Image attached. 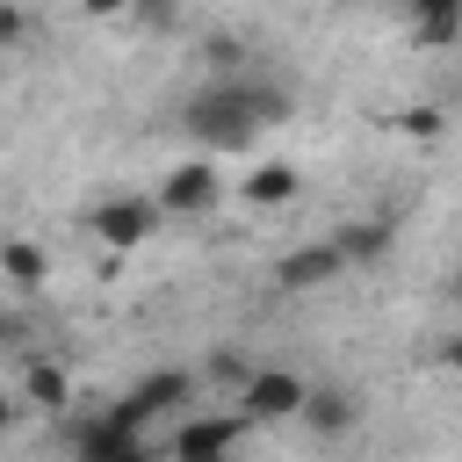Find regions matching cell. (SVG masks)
Instances as JSON below:
<instances>
[{
    "mask_svg": "<svg viewBox=\"0 0 462 462\" xmlns=\"http://www.w3.org/2000/svg\"><path fill=\"white\" fill-rule=\"evenodd\" d=\"M29 404H43V411H65L72 404V383H65L58 361H29Z\"/></svg>",
    "mask_w": 462,
    "mask_h": 462,
    "instance_id": "4fadbf2b",
    "label": "cell"
},
{
    "mask_svg": "<svg viewBox=\"0 0 462 462\" xmlns=\"http://www.w3.org/2000/svg\"><path fill=\"white\" fill-rule=\"evenodd\" d=\"M0 282L14 289H43V253L29 238H0Z\"/></svg>",
    "mask_w": 462,
    "mask_h": 462,
    "instance_id": "8fae6325",
    "label": "cell"
},
{
    "mask_svg": "<svg viewBox=\"0 0 462 462\" xmlns=\"http://www.w3.org/2000/svg\"><path fill=\"white\" fill-rule=\"evenodd\" d=\"M79 7H87L94 22H108V14H130V0H79Z\"/></svg>",
    "mask_w": 462,
    "mask_h": 462,
    "instance_id": "9a60e30c",
    "label": "cell"
},
{
    "mask_svg": "<svg viewBox=\"0 0 462 462\" xmlns=\"http://www.w3.org/2000/svg\"><path fill=\"white\" fill-rule=\"evenodd\" d=\"M296 419H303L310 433H346V426H354V397H346V390H310Z\"/></svg>",
    "mask_w": 462,
    "mask_h": 462,
    "instance_id": "9c48e42d",
    "label": "cell"
},
{
    "mask_svg": "<svg viewBox=\"0 0 462 462\" xmlns=\"http://www.w3.org/2000/svg\"><path fill=\"white\" fill-rule=\"evenodd\" d=\"M332 245H339L346 260H383V253H390V224H383V217H368V224H346Z\"/></svg>",
    "mask_w": 462,
    "mask_h": 462,
    "instance_id": "7c38bea8",
    "label": "cell"
},
{
    "mask_svg": "<svg viewBox=\"0 0 462 462\" xmlns=\"http://www.w3.org/2000/svg\"><path fill=\"white\" fill-rule=\"evenodd\" d=\"M419 43H462V0H411Z\"/></svg>",
    "mask_w": 462,
    "mask_h": 462,
    "instance_id": "ba28073f",
    "label": "cell"
},
{
    "mask_svg": "<svg viewBox=\"0 0 462 462\" xmlns=\"http://www.w3.org/2000/svg\"><path fill=\"white\" fill-rule=\"evenodd\" d=\"M72 462H152V448H144L137 433L108 426V419H87L79 440H72Z\"/></svg>",
    "mask_w": 462,
    "mask_h": 462,
    "instance_id": "5b68a950",
    "label": "cell"
},
{
    "mask_svg": "<svg viewBox=\"0 0 462 462\" xmlns=\"http://www.w3.org/2000/svg\"><path fill=\"white\" fill-rule=\"evenodd\" d=\"M448 289H455V296H462V274H455V282H448Z\"/></svg>",
    "mask_w": 462,
    "mask_h": 462,
    "instance_id": "ffe728a7",
    "label": "cell"
},
{
    "mask_svg": "<svg viewBox=\"0 0 462 462\" xmlns=\"http://www.w3.org/2000/svg\"><path fill=\"white\" fill-rule=\"evenodd\" d=\"M159 202H137V195H123V202H101L94 209V238L101 245H116V253H130V245H144L152 231H159Z\"/></svg>",
    "mask_w": 462,
    "mask_h": 462,
    "instance_id": "3957f363",
    "label": "cell"
},
{
    "mask_svg": "<svg viewBox=\"0 0 462 462\" xmlns=\"http://www.w3.org/2000/svg\"><path fill=\"white\" fill-rule=\"evenodd\" d=\"M245 202H260V209H274V202H296V166H282V159L253 166V173H245Z\"/></svg>",
    "mask_w": 462,
    "mask_h": 462,
    "instance_id": "30bf717a",
    "label": "cell"
},
{
    "mask_svg": "<svg viewBox=\"0 0 462 462\" xmlns=\"http://www.w3.org/2000/svg\"><path fill=\"white\" fill-rule=\"evenodd\" d=\"M404 130H411V137H440V108H426V101L404 108Z\"/></svg>",
    "mask_w": 462,
    "mask_h": 462,
    "instance_id": "5bb4252c",
    "label": "cell"
},
{
    "mask_svg": "<svg viewBox=\"0 0 462 462\" xmlns=\"http://www.w3.org/2000/svg\"><path fill=\"white\" fill-rule=\"evenodd\" d=\"M209 202H217V166H209V159L173 166V173H166V188H159V209H173V217H202Z\"/></svg>",
    "mask_w": 462,
    "mask_h": 462,
    "instance_id": "277c9868",
    "label": "cell"
},
{
    "mask_svg": "<svg viewBox=\"0 0 462 462\" xmlns=\"http://www.w3.org/2000/svg\"><path fill=\"white\" fill-rule=\"evenodd\" d=\"M7 36H22V22H14V14H0V43H7Z\"/></svg>",
    "mask_w": 462,
    "mask_h": 462,
    "instance_id": "d6986e66",
    "label": "cell"
},
{
    "mask_svg": "<svg viewBox=\"0 0 462 462\" xmlns=\"http://www.w3.org/2000/svg\"><path fill=\"white\" fill-rule=\"evenodd\" d=\"M137 14L144 22H173V0H137Z\"/></svg>",
    "mask_w": 462,
    "mask_h": 462,
    "instance_id": "e0dca14e",
    "label": "cell"
},
{
    "mask_svg": "<svg viewBox=\"0 0 462 462\" xmlns=\"http://www.w3.org/2000/svg\"><path fill=\"white\" fill-rule=\"evenodd\" d=\"M202 144H245L253 130H267V123H289V87H267V79H217V87H202L195 101H188V116H180Z\"/></svg>",
    "mask_w": 462,
    "mask_h": 462,
    "instance_id": "6da1fadb",
    "label": "cell"
},
{
    "mask_svg": "<svg viewBox=\"0 0 462 462\" xmlns=\"http://www.w3.org/2000/svg\"><path fill=\"white\" fill-rule=\"evenodd\" d=\"M238 426H245V411H238V419H188V426L173 433V462H195V455H231V448H238Z\"/></svg>",
    "mask_w": 462,
    "mask_h": 462,
    "instance_id": "52a82bcc",
    "label": "cell"
},
{
    "mask_svg": "<svg viewBox=\"0 0 462 462\" xmlns=\"http://www.w3.org/2000/svg\"><path fill=\"white\" fill-rule=\"evenodd\" d=\"M339 267H346V253L325 238V245H296V253L274 267V282H282V289H318V282H332Z\"/></svg>",
    "mask_w": 462,
    "mask_h": 462,
    "instance_id": "8992f818",
    "label": "cell"
},
{
    "mask_svg": "<svg viewBox=\"0 0 462 462\" xmlns=\"http://www.w3.org/2000/svg\"><path fill=\"white\" fill-rule=\"evenodd\" d=\"M303 397H310V383H303V375H289V368H253V383L238 390L245 419H296V411H303Z\"/></svg>",
    "mask_w": 462,
    "mask_h": 462,
    "instance_id": "7a4b0ae2",
    "label": "cell"
},
{
    "mask_svg": "<svg viewBox=\"0 0 462 462\" xmlns=\"http://www.w3.org/2000/svg\"><path fill=\"white\" fill-rule=\"evenodd\" d=\"M7 426H14V397L0 390V433H7Z\"/></svg>",
    "mask_w": 462,
    "mask_h": 462,
    "instance_id": "ac0fdd59",
    "label": "cell"
},
{
    "mask_svg": "<svg viewBox=\"0 0 462 462\" xmlns=\"http://www.w3.org/2000/svg\"><path fill=\"white\" fill-rule=\"evenodd\" d=\"M440 368H448V375H462V332H455V339H440Z\"/></svg>",
    "mask_w": 462,
    "mask_h": 462,
    "instance_id": "2e32d148",
    "label": "cell"
}]
</instances>
